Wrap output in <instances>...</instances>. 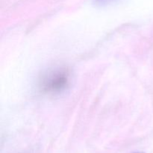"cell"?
<instances>
[{
    "label": "cell",
    "instance_id": "cell-1",
    "mask_svg": "<svg viewBox=\"0 0 153 153\" xmlns=\"http://www.w3.org/2000/svg\"><path fill=\"white\" fill-rule=\"evenodd\" d=\"M70 73L66 68L52 70L43 76L40 82V88L43 92L58 94L68 87Z\"/></svg>",
    "mask_w": 153,
    "mask_h": 153
},
{
    "label": "cell",
    "instance_id": "cell-2",
    "mask_svg": "<svg viewBox=\"0 0 153 153\" xmlns=\"http://www.w3.org/2000/svg\"><path fill=\"white\" fill-rule=\"evenodd\" d=\"M134 153H144V152H134Z\"/></svg>",
    "mask_w": 153,
    "mask_h": 153
}]
</instances>
